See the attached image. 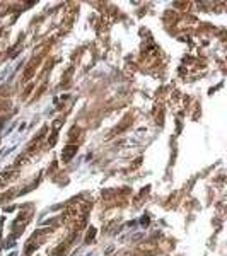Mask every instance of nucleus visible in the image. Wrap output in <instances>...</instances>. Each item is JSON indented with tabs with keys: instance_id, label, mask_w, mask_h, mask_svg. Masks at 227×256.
<instances>
[{
	"instance_id": "nucleus-2",
	"label": "nucleus",
	"mask_w": 227,
	"mask_h": 256,
	"mask_svg": "<svg viewBox=\"0 0 227 256\" xmlns=\"http://www.w3.org/2000/svg\"><path fill=\"white\" fill-rule=\"evenodd\" d=\"M94 234H96V230H91V232L87 234V237H85V241H91V239L94 237Z\"/></svg>"
},
{
	"instance_id": "nucleus-1",
	"label": "nucleus",
	"mask_w": 227,
	"mask_h": 256,
	"mask_svg": "<svg viewBox=\"0 0 227 256\" xmlns=\"http://www.w3.org/2000/svg\"><path fill=\"white\" fill-rule=\"evenodd\" d=\"M77 152V147H74V145H70V147H67L65 150H63V154H62V159H63V162H68L70 159H72V155Z\"/></svg>"
}]
</instances>
